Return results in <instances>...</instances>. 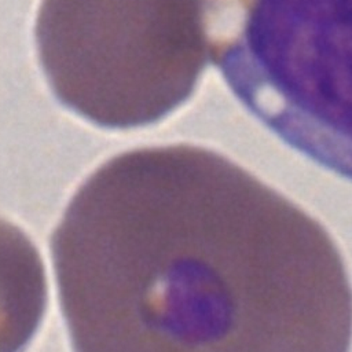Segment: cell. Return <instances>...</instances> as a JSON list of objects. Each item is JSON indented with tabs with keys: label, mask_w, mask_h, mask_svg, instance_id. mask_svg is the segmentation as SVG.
Returning a JSON list of instances; mask_svg holds the SVG:
<instances>
[{
	"label": "cell",
	"mask_w": 352,
	"mask_h": 352,
	"mask_svg": "<svg viewBox=\"0 0 352 352\" xmlns=\"http://www.w3.org/2000/svg\"><path fill=\"white\" fill-rule=\"evenodd\" d=\"M51 250L77 349H296L351 329L326 234L202 148L109 161L70 202Z\"/></svg>",
	"instance_id": "6da1fadb"
},
{
	"label": "cell",
	"mask_w": 352,
	"mask_h": 352,
	"mask_svg": "<svg viewBox=\"0 0 352 352\" xmlns=\"http://www.w3.org/2000/svg\"><path fill=\"white\" fill-rule=\"evenodd\" d=\"M36 44L63 106L104 128L151 124L197 85L205 0H41Z\"/></svg>",
	"instance_id": "7a4b0ae2"
},
{
	"label": "cell",
	"mask_w": 352,
	"mask_h": 352,
	"mask_svg": "<svg viewBox=\"0 0 352 352\" xmlns=\"http://www.w3.org/2000/svg\"><path fill=\"white\" fill-rule=\"evenodd\" d=\"M249 73L309 117L352 126V0H226Z\"/></svg>",
	"instance_id": "3957f363"
}]
</instances>
